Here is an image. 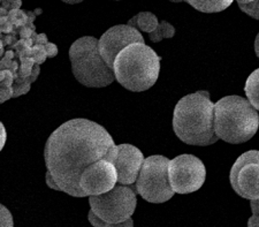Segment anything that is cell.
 I'll list each match as a JSON object with an SVG mask.
<instances>
[{
    "label": "cell",
    "mask_w": 259,
    "mask_h": 227,
    "mask_svg": "<svg viewBox=\"0 0 259 227\" xmlns=\"http://www.w3.org/2000/svg\"><path fill=\"white\" fill-rule=\"evenodd\" d=\"M115 143L107 130L94 121L73 119L62 124L48 138L44 158L61 192L85 197L81 175L91 164L105 159Z\"/></svg>",
    "instance_id": "6da1fadb"
},
{
    "label": "cell",
    "mask_w": 259,
    "mask_h": 227,
    "mask_svg": "<svg viewBox=\"0 0 259 227\" xmlns=\"http://www.w3.org/2000/svg\"><path fill=\"white\" fill-rule=\"evenodd\" d=\"M173 129L180 140L190 145L205 146L218 142L214 104L207 91H196L179 100L173 113Z\"/></svg>",
    "instance_id": "7a4b0ae2"
},
{
    "label": "cell",
    "mask_w": 259,
    "mask_h": 227,
    "mask_svg": "<svg viewBox=\"0 0 259 227\" xmlns=\"http://www.w3.org/2000/svg\"><path fill=\"white\" fill-rule=\"evenodd\" d=\"M160 59L145 43L129 45L118 54L114 61L115 80L131 91L148 90L159 78Z\"/></svg>",
    "instance_id": "3957f363"
},
{
    "label": "cell",
    "mask_w": 259,
    "mask_h": 227,
    "mask_svg": "<svg viewBox=\"0 0 259 227\" xmlns=\"http://www.w3.org/2000/svg\"><path fill=\"white\" fill-rule=\"evenodd\" d=\"M259 128V115L248 99L226 96L214 104V130L221 140L240 144L254 136Z\"/></svg>",
    "instance_id": "277c9868"
},
{
    "label": "cell",
    "mask_w": 259,
    "mask_h": 227,
    "mask_svg": "<svg viewBox=\"0 0 259 227\" xmlns=\"http://www.w3.org/2000/svg\"><path fill=\"white\" fill-rule=\"evenodd\" d=\"M98 42L91 36L81 37L69 49L75 79L89 88H105L115 80L114 70L100 54Z\"/></svg>",
    "instance_id": "5b68a950"
},
{
    "label": "cell",
    "mask_w": 259,
    "mask_h": 227,
    "mask_svg": "<svg viewBox=\"0 0 259 227\" xmlns=\"http://www.w3.org/2000/svg\"><path fill=\"white\" fill-rule=\"evenodd\" d=\"M168 165V159L159 155L145 158L135 183L137 194L150 203H164L172 199L175 192L169 182Z\"/></svg>",
    "instance_id": "8992f818"
},
{
    "label": "cell",
    "mask_w": 259,
    "mask_h": 227,
    "mask_svg": "<svg viewBox=\"0 0 259 227\" xmlns=\"http://www.w3.org/2000/svg\"><path fill=\"white\" fill-rule=\"evenodd\" d=\"M90 209L108 224H116L132 218L137 199L132 187L115 186L112 191L98 196H89Z\"/></svg>",
    "instance_id": "52a82bcc"
},
{
    "label": "cell",
    "mask_w": 259,
    "mask_h": 227,
    "mask_svg": "<svg viewBox=\"0 0 259 227\" xmlns=\"http://www.w3.org/2000/svg\"><path fill=\"white\" fill-rule=\"evenodd\" d=\"M168 176L175 193L190 194L202 188L206 179V169L194 155H180L169 161Z\"/></svg>",
    "instance_id": "ba28073f"
},
{
    "label": "cell",
    "mask_w": 259,
    "mask_h": 227,
    "mask_svg": "<svg viewBox=\"0 0 259 227\" xmlns=\"http://www.w3.org/2000/svg\"><path fill=\"white\" fill-rule=\"evenodd\" d=\"M229 180L239 196L250 201L259 200V150L246 151L232 166Z\"/></svg>",
    "instance_id": "9c48e42d"
},
{
    "label": "cell",
    "mask_w": 259,
    "mask_h": 227,
    "mask_svg": "<svg viewBox=\"0 0 259 227\" xmlns=\"http://www.w3.org/2000/svg\"><path fill=\"white\" fill-rule=\"evenodd\" d=\"M135 43H144L140 30L128 24H119L108 29L99 39V51L107 65L113 69V65L118 54Z\"/></svg>",
    "instance_id": "30bf717a"
},
{
    "label": "cell",
    "mask_w": 259,
    "mask_h": 227,
    "mask_svg": "<svg viewBox=\"0 0 259 227\" xmlns=\"http://www.w3.org/2000/svg\"><path fill=\"white\" fill-rule=\"evenodd\" d=\"M118 183V172L113 163L100 159L83 172L80 180L85 196H98L113 189Z\"/></svg>",
    "instance_id": "8fae6325"
},
{
    "label": "cell",
    "mask_w": 259,
    "mask_h": 227,
    "mask_svg": "<svg viewBox=\"0 0 259 227\" xmlns=\"http://www.w3.org/2000/svg\"><path fill=\"white\" fill-rule=\"evenodd\" d=\"M145 158L142 151L132 144H119L118 157L113 163L118 172V183L133 186L136 183Z\"/></svg>",
    "instance_id": "7c38bea8"
},
{
    "label": "cell",
    "mask_w": 259,
    "mask_h": 227,
    "mask_svg": "<svg viewBox=\"0 0 259 227\" xmlns=\"http://www.w3.org/2000/svg\"><path fill=\"white\" fill-rule=\"evenodd\" d=\"M234 0H186V3L193 6L202 13H219L232 5Z\"/></svg>",
    "instance_id": "4fadbf2b"
},
{
    "label": "cell",
    "mask_w": 259,
    "mask_h": 227,
    "mask_svg": "<svg viewBox=\"0 0 259 227\" xmlns=\"http://www.w3.org/2000/svg\"><path fill=\"white\" fill-rule=\"evenodd\" d=\"M127 24L136 28L137 30L151 33L159 26V21H158V18L153 13H150V12H141V13L136 14L134 18L129 20Z\"/></svg>",
    "instance_id": "5bb4252c"
},
{
    "label": "cell",
    "mask_w": 259,
    "mask_h": 227,
    "mask_svg": "<svg viewBox=\"0 0 259 227\" xmlns=\"http://www.w3.org/2000/svg\"><path fill=\"white\" fill-rule=\"evenodd\" d=\"M244 91L249 102L259 111V68L249 75L245 82Z\"/></svg>",
    "instance_id": "9a60e30c"
},
{
    "label": "cell",
    "mask_w": 259,
    "mask_h": 227,
    "mask_svg": "<svg viewBox=\"0 0 259 227\" xmlns=\"http://www.w3.org/2000/svg\"><path fill=\"white\" fill-rule=\"evenodd\" d=\"M174 35L175 28L172 24L166 22V21H161L156 30L150 33V41H152L153 43H157V42H160L164 39H172Z\"/></svg>",
    "instance_id": "2e32d148"
},
{
    "label": "cell",
    "mask_w": 259,
    "mask_h": 227,
    "mask_svg": "<svg viewBox=\"0 0 259 227\" xmlns=\"http://www.w3.org/2000/svg\"><path fill=\"white\" fill-rule=\"evenodd\" d=\"M240 10L245 13L246 15L251 16L252 19L259 20V0H254V2L250 4H239Z\"/></svg>",
    "instance_id": "e0dca14e"
},
{
    "label": "cell",
    "mask_w": 259,
    "mask_h": 227,
    "mask_svg": "<svg viewBox=\"0 0 259 227\" xmlns=\"http://www.w3.org/2000/svg\"><path fill=\"white\" fill-rule=\"evenodd\" d=\"M0 219H2V227H14L13 216L5 205H0Z\"/></svg>",
    "instance_id": "ac0fdd59"
},
{
    "label": "cell",
    "mask_w": 259,
    "mask_h": 227,
    "mask_svg": "<svg viewBox=\"0 0 259 227\" xmlns=\"http://www.w3.org/2000/svg\"><path fill=\"white\" fill-rule=\"evenodd\" d=\"M88 219H89L90 224L94 227H108V222H106L104 219H102L98 214H96L93 210L90 209L89 213H88Z\"/></svg>",
    "instance_id": "d6986e66"
},
{
    "label": "cell",
    "mask_w": 259,
    "mask_h": 227,
    "mask_svg": "<svg viewBox=\"0 0 259 227\" xmlns=\"http://www.w3.org/2000/svg\"><path fill=\"white\" fill-rule=\"evenodd\" d=\"M45 180H47V184L49 186V188H52V189H54V191H59V192H61L59 184L57 183V181H56V180H54L52 174L50 173L49 171H48L47 175H45Z\"/></svg>",
    "instance_id": "ffe728a7"
},
{
    "label": "cell",
    "mask_w": 259,
    "mask_h": 227,
    "mask_svg": "<svg viewBox=\"0 0 259 227\" xmlns=\"http://www.w3.org/2000/svg\"><path fill=\"white\" fill-rule=\"evenodd\" d=\"M108 227H134V220L132 218H129V219L124 220V221H121V222H116V224H110Z\"/></svg>",
    "instance_id": "44dd1931"
},
{
    "label": "cell",
    "mask_w": 259,
    "mask_h": 227,
    "mask_svg": "<svg viewBox=\"0 0 259 227\" xmlns=\"http://www.w3.org/2000/svg\"><path fill=\"white\" fill-rule=\"evenodd\" d=\"M248 227H259V216L258 214H252L248 220Z\"/></svg>",
    "instance_id": "7402d4cb"
},
{
    "label": "cell",
    "mask_w": 259,
    "mask_h": 227,
    "mask_svg": "<svg viewBox=\"0 0 259 227\" xmlns=\"http://www.w3.org/2000/svg\"><path fill=\"white\" fill-rule=\"evenodd\" d=\"M250 208H251L252 214H258L259 216V200L258 201H250Z\"/></svg>",
    "instance_id": "603a6c76"
},
{
    "label": "cell",
    "mask_w": 259,
    "mask_h": 227,
    "mask_svg": "<svg viewBox=\"0 0 259 227\" xmlns=\"http://www.w3.org/2000/svg\"><path fill=\"white\" fill-rule=\"evenodd\" d=\"M0 128H2V149H3L6 142V130H5V126L3 124L0 125Z\"/></svg>",
    "instance_id": "cb8c5ba5"
},
{
    "label": "cell",
    "mask_w": 259,
    "mask_h": 227,
    "mask_svg": "<svg viewBox=\"0 0 259 227\" xmlns=\"http://www.w3.org/2000/svg\"><path fill=\"white\" fill-rule=\"evenodd\" d=\"M254 52H256V56L259 59V32L256 37V41H254Z\"/></svg>",
    "instance_id": "d4e9b609"
},
{
    "label": "cell",
    "mask_w": 259,
    "mask_h": 227,
    "mask_svg": "<svg viewBox=\"0 0 259 227\" xmlns=\"http://www.w3.org/2000/svg\"><path fill=\"white\" fill-rule=\"evenodd\" d=\"M61 2H64L65 4H69V5H75V4L82 3L83 0H61Z\"/></svg>",
    "instance_id": "484cf974"
},
{
    "label": "cell",
    "mask_w": 259,
    "mask_h": 227,
    "mask_svg": "<svg viewBox=\"0 0 259 227\" xmlns=\"http://www.w3.org/2000/svg\"><path fill=\"white\" fill-rule=\"evenodd\" d=\"M237 2V5H239V4H250V3H252V2H254V0H236Z\"/></svg>",
    "instance_id": "4316f807"
},
{
    "label": "cell",
    "mask_w": 259,
    "mask_h": 227,
    "mask_svg": "<svg viewBox=\"0 0 259 227\" xmlns=\"http://www.w3.org/2000/svg\"><path fill=\"white\" fill-rule=\"evenodd\" d=\"M169 2H172V3H182L183 0H169Z\"/></svg>",
    "instance_id": "83f0119b"
},
{
    "label": "cell",
    "mask_w": 259,
    "mask_h": 227,
    "mask_svg": "<svg viewBox=\"0 0 259 227\" xmlns=\"http://www.w3.org/2000/svg\"><path fill=\"white\" fill-rule=\"evenodd\" d=\"M183 2H185V3H186V0H183Z\"/></svg>",
    "instance_id": "f1b7e54d"
}]
</instances>
